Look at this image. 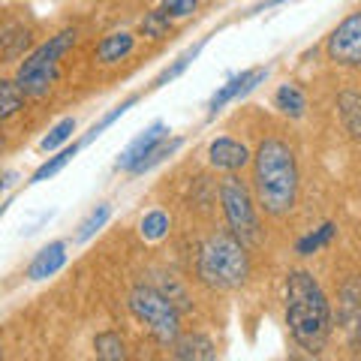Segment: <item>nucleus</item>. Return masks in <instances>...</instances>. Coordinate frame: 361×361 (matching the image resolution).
I'll list each match as a JSON object with an SVG mask.
<instances>
[{"mask_svg":"<svg viewBox=\"0 0 361 361\" xmlns=\"http://www.w3.org/2000/svg\"><path fill=\"white\" fill-rule=\"evenodd\" d=\"M169 18H172V16L163 13V9L148 13V16H145V21H142V30L148 33V37H154V39H163L169 33V27H172V21H169Z\"/></svg>","mask_w":361,"mask_h":361,"instance_id":"bb28decb","label":"nucleus"},{"mask_svg":"<svg viewBox=\"0 0 361 361\" xmlns=\"http://www.w3.org/2000/svg\"><path fill=\"white\" fill-rule=\"evenodd\" d=\"M208 163L214 169H220V172H238V169H244L247 163H250V151L244 148L241 142L235 139H214L211 148H208Z\"/></svg>","mask_w":361,"mask_h":361,"instance_id":"9d476101","label":"nucleus"},{"mask_svg":"<svg viewBox=\"0 0 361 361\" xmlns=\"http://www.w3.org/2000/svg\"><path fill=\"white\" fill-rule=\"evenodd\" d=\"M135 49V39L130 37V33H111V37H106L103 42L97 45V58L103 63H115V61H123L127 54Z\"/></svg>","mask_w":361,"mask_h":361,"instance_id":"4468645a","label":"nucleus"},{"mask_svg":"<svg viewBox=\"0 0 361 361\" xmlns=\"http://www.w3.org/2000/svg\"><path fill=\"white\" fill-rule=\"evenodd\" d=\"M337 111H341V121H343L346 133L361 142V94H355V90H343V94L337 97Z\"/></svg>","mask_w":361,"mask_h":361,"instance_id":"ddd939ff","label":"nucleus"},{"mask_svg":"<svg viewBox=\"0 0 361 361\" xmlns=\"http://www.w3.org/2000/svg\"><path fill=\"white\" fill-rule=\"evenodd\" d=\"M166 232H169V214L166 211H151V214H145V220H142V235L148 241H160L166 238Z\"/></svg>","mask_w":361,"mask_h":361,"instance_id":"b1692460","label":"nucleus"},{"mask_svg":"<svg viewBox=\"0 0 361 361\" xmlns=\"http://www.w3.org/2000/svg\"><path fill=\"white\" fill-rule=\"evenodd\" d=\"M202 45H205V39H202V42H196V45H193V49L180 51V54H178V58H175L172 63H169V66H166V70H163L160 75H157V78H154V85H151V87H163V85H169V82H175V78H178L180 73H184V70H187V66H190V63H193V61L199 58Z\"/></svg>","mask_w":361,"mask_h":361,"instance_id":"dca6fc26","label":"nucleus"},{"mask_svg":"<svg viewBox=\"0 0 361 361\" xmlns=\"http://www.w3.org/2000/svg\"><path fill=\"white\" fill-rule=\"evenodd\" d=\"M274 106L289 118H301L304 109H307V99H304L298 85H283V87H277V94H274Z\"/></svg>","mask_w":361,"mask_h":361,"instance_id":"2eb2a0df","label":"nucleus"},{"mask_svg":"<svg viewBox=\"0 0 361 361\" xmlns=\"http://www.w3.org/2000/svg\"><path fill=\"white\" fill-rule=\"evenodd\" d=\"M27 45H30V33H27V30H13V27H6V33H4V58H6V61H13L21 49H27Z\"/></svg>","mask_w":361,"mask_h":361,"instance_id":"cd10ccee","label":"nucleus"},{"mask_svg":"<svg viewBox=\"0 0 361 361\" xmlns=\"http://www.w3.org/2000/svg\"><path fill=\"white\" fill-rule=\"evenodd\" d=\"M180 145H184V142H180V139H169V135H166V139L160 142V145H157V148L148 154V157H145V160L139 163V166H135L133 169V175H142V172H151V169L154 166H160L163 160H166V157H172L178 148H180Z\"/></svg>","mask_w":361,"mask_h":361,"instance_id":"412c9836","label":"nucleus"},{"mask_svg":"<svg viewBox=\"0 0 361 361\" xmlns=\"http://www.w3.org/2000/svg\"><path fill=\"white\" fill-rule=\"evenodd\" d=\"M166 135H169V127H166L163 121L151 123L148 130L139 133V135H135V139L127 145V148L121 151V157H118V169H123V172H133V169L139 166V163L145 160V157H148V154L157 148V145H160V142L166 139Z\"/></svg>","mask_w":361,"mask_h":361,"instance_id":"1a4fd4ad","label":"nucleus"},{"mask_svg":"<svg viewBox=\"0 0 361 361\" xmlns=\"http://www.w3.org/2000/svg\"><path fill=\"white\" fill-rule=\"evenodd\" d=\"M175 358H184V361H211L217 358V349H214V343L208 341L205 334H178L175 341Z\"/></svg>","mask_w":361,"mask_h":361,"instance_id":"f8f14e48","label":"nucleus"},{"mask_svg":"<svg viewBox=\"0 0 361 361\" xmlns=\"http://www.w3.org/2000/svg\"><path fill=\"white\" fill-rule=\"evenodd\" d=\"M78 148H82V145H73V148H63L61 154H54L51 157V160H45L39 169H37V172H33L30 175V184H39V180H45V178H51V175H58L61 172V169L66 166V163H70L73 160V157L78 154Z\"/></svg>","mask_w":361,"mask_h":361,"instance_id":"4be33fe9","label":"nucleus"},{"mask_svg":"<svg viewBox=\"0 0 361 361\" xmlns=\"http://www.w3.org/2000/svg\"><path fill=\"white\" fill-rule=\"evenodd\" d=\"M286 322L301 349L322 353L331 334V304L307 271H292L286 280Z\"/></svg>","mask_w":361,"mask_h":361,"instance_id":"f03ea898","label":"nucleus"},{"mask_svg":"<svg viewBox=\"0 0 361 361\" xmlns=\"http://www.w3.org/2000/svg\"><path fill=\"white\" fill-rule=\"evenodd\" d=\"M220 202H223V214H226V223L229 229L238 235V238L247 241H256L259 238V220H256V205H253V196L247 184L238 175H229L223 178L220 184Z\"/></svg>","mask_w":361,"mask_h":361,"instance_id":"423d86ee","label":"nucleus"},{"mask_svg":"<svg viewBox=\"0 0 361 361\" xmlns=\"http://www.w3.org/2000/svg\"><path fill=\"white\" fill-rule=\"evenodd\" d=\"M334 235H337V226H334V223H325V226H319V229H316V232L304 235V238L298 241L295 250H298L301 256H313L316 250H322V247L329 244V241L334 238Z\"/></svg>","mask_w":361,"mask_h":361,"instance_id":"aec40b11","label":"nucleus"},{"mask_svg":"<svg viewBox=\"0 0 361 361\" xmlns=\"http://www.w3.org/2000/svg\"><path fill=\"white\" fill-rule=\"evenodd\" d=\"M130 310L139 322L148 325V331L157 337L160 343H175L180 334V313L175 307V301L163 295L160 289L139 283L130 292Z\"/></svg>","mask_w":361,"mask_h":361,"instance_id":"39448f33","label":"nucleus"},{"mask_svg":"<svg viewBox=\"0 0 361 361\" xmlns=\"http://www.w3.org/2000/svg\"><path fill=\"white\" fill-rule=\"evenodd\" d=\"M199 280L211 289L229 292L247 283L250 277V256H247V247L235 232H217L202 244L199 250Z\"/></svg>","mask_w":361,"mask_h":361,"instance_id":"7ed1b4c3","label":"nucleus"},{"mask_svg":"<svg viewBox=\"0 0 361 361\" xmlns=\"http://www.w3.org/2000/svg\"><path fill=\"white\" fill-rule=\"evenodd\" d=\"M343 329L355 343H361V298H353L349 292L343 301Z\"/></svg>","mask_w":361,"mask_h":361,"instance_id":"5701e85b","label":"nucleus"},{"mask_svg":"<svg viewBox=\"0 0 361 361\" xmlns=\"http://www.w3.org/2000/svg\"><path fill=\"white\" fill-rule=\"evenodd\" d=\"M196 4L199 0H163V13H169L172 18H184V16H193L196 13Z\"/></svg>","mask_w":361,"mask_h":361,"instance_id":"c85d7f7f","label":"nucleus"},{"mask_svg":"<svg viewBox=\"0 0 361 361\" xmlns=\"http://www.w3.org/2000/svg\"><path fill=\"white\" fill-rule=\"evenodd\" d=\"M25 106V87L18 82H0V118H13Z\"/></svg>","mask_w":361,"mask_h":361,"instance_id":"6ab92c4d","label":"nucleus"},{"mask_svg":"<svg viewBox=\"0 0 361 361\" xmlns=\"http://www.w3.org/2000/svg\"><path fill=\"white\" fill-rule=\"evenodd\" d=\"M75 133V121L73 118H63L61 123H54V127L49 130V135H45V139L39 142V148L42 151H54V148H61V145L70 139V135Z\"/></svg>","mask_w":361,"mask_h":361,"instance_id":"393cba45","label":"nucleus"},{"mask_svg":"<svg viewBox=\"0 0 361 361\" xmlns=\"http://www.w3.org/2000/svg\"><path fill=\"white\" fill-rule=\"evenodd\" d=\"M63 262H66V244L54 241V244L42 247V250L37 253V259H33L30 268H27V277L30 280H45V277L58 274V271L63 268Z\"/></svg>","mask_w":361,"mask_h":361,"instance_id":"9b49d317","label":"nucleus"},{"mask_svg":"<svg viewBox=\"0 0 361 361\" xmlns=\"http://www.w3.org/2000/svg\"><path fill=\"white\" fill-rule=\"evenodd\" d=\"M329 58L343 66H361V9L349 13L329 37Z\"/></svg>","mask_w":361,"mask_h":361,"instance_id":"0eeeda50","label":"nucleus"},{"mask_svg":"<svg viewBox=\"0 0 361 361\" xmlns=\"http://www.w3.org/2000/svg\"><path fill=\"white\" fill-rule=\"evenodd\" d=\"M75 45V30H61L58 37H51L49 42H42L37 51L27 54L18 66V78L16 82L25 87V94L30 97H45L58 78V66L61 58Z\"/></svg>","mask_w":361,"mask_h":361,"instance_id":"20e7f679","label":"nucleus"},{"mask_svg":"<svg viewBox=\"0 0 361 361\" xmlns=\"http://www.w3.org/2000/svg\"><path fill=\"white\" fill-rule=\"evenodd\" d=\"M256 205L271 217H286L298 199L295 151L283 139H265L253 157Z\"/></svg>","mask_w":361,"mask_h":361,"instance_id":"f257e3e1","label":"nucleus"},{"mask_svg":"<svg viewBox=\"0 0 361 361\" xmlns=\"http://www.w3.org/2000/svg\"><path fill=\"white\" fill-rule=\"evenodd\" d=\"M94 353H97V358H103V361H121V358H127V349H123V341H121L118 331L97 334Z\"/></svg>","mask_w":361,"mask_h":361,"instance_id":"a211bd4d","label":"nucleus"},{"mask_svg":"<svg viewBox=\"0 0 361 361\" xmlns=\"http://www.w3.org/2000/svg\"><path fill=\"white\" fill-rule=\"evenodd\" d=\"M133 106H135V97H127V99H123L121 106H115V109H111V111H109V115H106L103 121H99V123H94V127H90V133H87L85 139H82V145H90V142H94L99 133H103L106 127H111V123H115V121H118L121 115H127V109H133Z\"/></svg>","mask_w":361,"mask_h":361,"instance_id":"a878e982","label":"nucleus"},{"mask_svg":"<svg viewBox=\"0 0 361 361\" xmlns=\"http://www.w3.org/2000/svg\"><path fill=\"white\" fill-rule=\"evenodd\" d=\"M109 217H111V208L106 205V202H99V205H97L94 211H90L82 223H78L75 241L82 244V241H87V238H94V235H97V232H99V229H103V226L109 223Z\"/></svg>","mask_w":361,"mask_h":361,"instance_id":"f3484780","label":"nucleus"},{"mask_svg":"<svg viewBox=\"0 0 361 361\" xmlns=\"http://www.w3.org/2000/svg\"><path fill=\"white\" fill-rule=\"evenodd\" d=\"M265 75H268V66H256V70H247V73H241V75L229 78V82H226V85L217 90V94L211 97V103H208V118H214L223 106H229L232 99L247 97L259 82H265Z\"/></svg>","mask_w":361,"mask_h":361,"instance_id":"6e6552de","label":"nucleus"}]
</instances>
